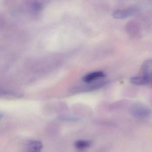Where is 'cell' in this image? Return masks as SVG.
<instances>
[{
    "instance_id": "obj_1",
    "label": "cell",
    "mask_w": 152,
    "mask_h": 152,
    "mask_svg": "<svg viewBox=\"0 0 152 152\" xmlns=\"http://www.w3.org/2000/svg\"><path fill=\"white\" fill-rule=\"evenodd\" d=\"M107 83V82L104 80L86 83L87 84L74 88L72 91L73 93H80L93 91L101 88L104 86Z\"/></svg>"
},
{
    "instance_id": "obj_2",
    "label": "cell",
    "mask_w": 152,
    "mask_h": 152,
    "mask_svg": "<svg viewBox=\"0 0 152 152\" xmlns=\"http://www.w3.org/2000/svg\"><path fill=\"white\" fill-rule=\"evenodd\" d=\"M130 113L132 116L143 119L148 117L151 113L150 109L141 104H135L131 107Z\"/></svg>"
},
{
    "instance_id": "obj_3",
    "label": "cell",
    "mask_w": 152,
    "mask_h": 152,
    "mask_svg": "<svg viewBox=\"0 0 152 152\" xmlns=\"http://www.w3.org/2000/svg\"><path fill=\"white\" fill-rule=\"evenodd\" d=\"M42 148L43 145L41 141L30 140L24 145L22 152H42Z\"/></svg>"
},
{
    "instance_id": "obj_4",
    "label": "cell",
    "mask_w": 152,
    "mask_h": 152,
    "mask_svg": "<svg viewBox=\"0 0 152 152\" xmlns=\"http://www.w3.org/2000/svg\"><path fill=\"white\" fill-rule=\"evenodd\" d=\"M138 11V8L132 7L124 10H115L113 13L114 18L117 19H123L135 15Z\"/></svg>"
},
{
    "instance_id": "obj_5",
    "label": "cell",
    "mask_w": 152,
    "mask_h": 152,
    "mask_svg": "<svg viewBox=\"0 0 152 152\" xmlns=\"http://www.w3.org/2000/svg\"><path fill=\"white\" fill-rule=\"evenodd\" d=\"M105 74L102 71L92 72L84 75L82 78L83 81L85 83H90L96 81L97 80L104 78Z\"/></svg>"
},
{
    "instance_id": "obj_6",
    "label": "cell",
    "mask_w": 152,
    "mask_h": 152,
    "mask_svg": "<svg viewBox=\"0 0 152 152\" xmlns=\"http://www.w3.org/2000/svg\"><path fill=\"white\" fill-rule=\"evenodd\" d=\"M142 76L151 81L152 80V60H146L142 66Z\"/></svg>"
},
{
    "instance_id": "obj_7",
    "label": "cell",
    "mask_w": 152,
    "mask_h": 152,
    "mask_svg": "<svg viewBox=\"0 0 152 152\" xmlns=\"http://www.w3.org/2000/svg\"><path fill=\"white\" fill-rule=\"evenodd\" d=\"M130 81L132 84L136 85H146V84H149L151 83V81L142 76L131 77L130 79Z\"/></svg>"
},
{
    "instance_id": "obj_8",
    "label": "cell",
    "mask_w": 152,
    "mask_h": 152,
    "mask_svg": "<svg viewBox=\"0 0 152 152\" xmlns=\"http://www.w3.org/2000/svg\"><path fill=\"white\" fill-rule=\"evenodd\" d=\"M91 144L90 141L88 140H79L75 142V145L78 149H83L88 148L91 145Z\"/></svg>"
},
{
    "instance_id": "obj_9",
    "label": "cell",
    "mask_w": 152,
    "mask_h": 152,
    "mask_svg": "<svg viewBox=\"0 0 152 152\" xmlns=\"http://www.w3.org/2000/svg\"><path fill=\"white\" fill-rule=\"evenodd\" d=\"M61 120L63 121H68L76 122L80 121V118L75 117H64L61 118Z\"/></svg>"
},
{
    "instance_id": "obj_10",
    "label": "cell",
    "mask_w": 152,
    "mask_h": 152,
    "mask_svg": "<svg viewBox=\"0 0 152 152\" xmlns=\"http://www.w3.org/2000/svg\"><path fill=\"white\" fill-rule=\"evenodd\" d=\"M42 7V5L39 2H35V3L34 4L33 6V8L35 10H39Z\"/></svg>"
},
{
    "instance_id": "obj_11",
    "label": "cell",
    "mask_w": 152,
    "mask_h": 152,
    "mask_svg": "<svg viewBox=\"0 0 152 152\" xmlns=\"http://www.w3.org/2000/svg\"><path fill=\"white\" fill-rule=\"evenodd\" d=\"M9 93L8 92L3 90L2 89L0 88V97L2 96H5V95H9Z\"/></svg>"
},
{
    "instance_id": "obj_12",
    "label": "cell",
    "mask_w": 152,
    "mask_h": 152,
    "mask_svg": "<svg viewBox=\"0 0 152 152\" xmlns=\"http://www.w3.org/2000/svg\"><path fill=\"white\" fill-rule=\"evenodd\" d=\"M3 115L2 113H0V120L3 117Z\"/></svg>"
}]
</instances>
